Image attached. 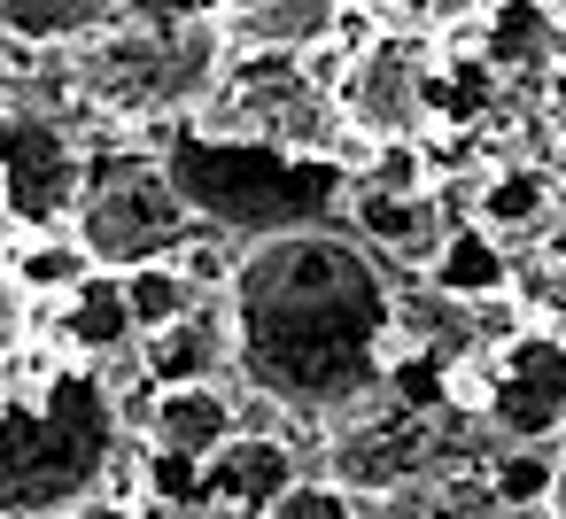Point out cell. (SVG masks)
Instances as JSON below:
<instances>
[{"label":"cell","mask_w":566,"mask_h":519,"mask_svg":"<svg viewBox=\"0 0 566 519\" xmlns=\"http://www.w3.org/2000/svg\"><path fill=\"white\" fill-rule=\"evenodd\" d=\"M465 32H473V55H481L496 78H520V71H535L543 55H558V17L543 9V0H489Z\"/></svg>","instance_id":"5bb4252c"},{"label":"cell","mask_w":566,"mask_h":519,"mask_svg":"<svg viewBox=\"0 0 566 519\" xmlns=\"http://www.w3.org/2000/svg\"><path fill=\"white\" fill-rule=\"evenodd\" d=\"M427 71H434L427 32H373L334 78L342 125L365 140H419L427 133Z\"/></svg>","instance_id":"9c48e42d"},{"label":"cell","mask_w":566,"mask_h":519,"mask_svg":"<svg viewBox=\"0 0 566 519\" xmlns=\"http://www.w3.org/2000/svg\"><path fill=\"white\" fill-rule=\"evenodd\" d=\"M40 318H48V326H55L71 349H86V357H109V349L140 341V333H133V310H125L117 272H86L78 287L48 295V303H40Z\"/></svg>","instance_id":"4fadbf2b"},{"label":"cell","mask_w":566,"mask_h":519,"mask_svg":"<svg viewBox=\"0 0 566 519\" xmlns=\"http://www.w3.org/2000/svg\"><path fill=\"white\" fill-rule=\"evenodd\" d=\"M551 202H558V179H551L543 163L512 156V163H496V171L473 187V210H465V218H481V225L504 241V233H535V225L551 218Z\"/></svg>","instance_id":"ac0fdd59"},{"label":"cell","mask_w":566,"mask_h":519,"mask_svg":"<svg viewBox=\"0 0 566 519\" xmlns=\"http://www.w3.org/2000/svg\"><path fill=\"white\" fill-rule=\"evenodd\" d=\"M125 17V0H0V40L9 47H78Z\"/></svg>","instance_id":"e0dca14e"},{"label":"cell","mask_w":566,"mask_h":519,"mask_svg":"<svg viewBox=\"0 0 566 519\" xmlns=\"http://www.w3.org/2000/svg\"><path fill=\"white\" fill-rule=\"evenodd\" d=\"M427 287L450 295V303H481V295L512 287V279H504V248H496V233H489L481 218H450L442 241L427 248Z\"/></svg>","instance_id":"9a60e30c"},{"label":"cell","mask_w":566,"mask_h":519,"mask_svg":"<svg viewBox=\"0 0 566 519\" xmlns=\"http://www.w3.org/2000/svg\"><path fill=\"white\" fill-rule=\"evenodd\" d=\"M195 125L210 133H241V140H272V148H303V156H334L342 148V109L334 86L280 47H226V71L210 86V102L195 109Z\"/></svg>","instance_id":"5b68a950"},{"label":"cell","mask_w":566,"mask_h":519,"mask_svg":"<svg viewBox=\"0 0 566 519\" xmlns=\"http://www.w3.org/2000/svg\"><path fill=\"white\" fill-rule=\"evenodd\" d=\"M489 426L504 442H551L566 426V341L527 326L489 357Z\"/></svg>","instance_id":"30bf717a"},{"label":"cell","mask_w":566,"mask_h":519,"mask_svg":"<svg viewBox=\"0 0 566 519\" xmlns=\"http://www.w3.org/2000/svg\"><path fill=\"white\" fill-rule=\"evenodd\" d=\"M264 519H365L357 511V496L342 488V480H295V488H280L272 504H264Z\"/></svg>","instance_id":"cb8c5ba5"},{"label":"cell","mask_w":566,"mask_h":519,"mask_svg":"<svg viewBox=\"0 0 566 519\" xmlns=\"http://www.w3.org/2000/svg\"><path fill=\"white\" fill-rule=\"evenodd\" d=\"M543 519H566V449H558V480H551V504H543Z\"/></svg>","instance_id":"83f0119b"},{"label":"cell","mask_w":566,"mask_h":519,"mask_svg":"<svg viewBox=\"0 0 566 519\" xmlns=\"http://www.w3.org/2000/svg\"><path fill=\"white\" fill-rule=\"evenodd\" d=\"M86 272H102L94 256H86V241L78 233H55V225H40V233H17V248H0V287H17V295H63V287H78Z\"/></svg>","instance_id":"d6986e66"},{"label":"cell","mask_w":566,"mask_h":519,"mask_svg":"<svg viewBox=\"0 0 566 519\" xmlns=\"http://www.w3.org/2000/svg\"><path fill=\"white\" fill-rule=\"evenodd\" d=\"M295 480H303V465H295L287 434H241L233 426V442L202 457V504L226 519H264V504Z\"/></svg>","instance_id":"8fae6325"},{"label":"cell","mask_w":566,"mask_h":519,"mask_svg":"<svg viewBox=\"0 0 566 519\" xmlns=\"http://www.w3.org/2000/svg\"><path fill=\"white\" fill-rule=\"evenodd\" d=\"M218 303L241 388H264L295 419H334L342 403L380 388L403 326L380 248L342 225H287L241 241Z\"/></svg>","instance_id":"6da1fadb"},{"label":"cell","mask_w":566,"mask_h":519,"mask_svg":"<svg viewBox=\"0 0 566 519\" xmlns=\"http://www.w3.org/2000/svg\"><path fill=\"white\" fill-rule=\"evenodd\" d=\"M442 403V395H434ZM434 403H419V395H403L396 380H380V388H365L357 403H342L334 419H326V480H342L349 496H380V488H403V480H419V473H450V465H434L442 457V434H450V419H434Z\"/></svg>","instance_id":"8992f818"},{"label":"cell","mask_w":566,"mask_h":519,"mask_svg":"<svg viewBox=\"0 0 566 519\" xmlns=\"http://www.w3.org/2000/svg\"><path fill=\"white\" fill-rule=\"evenodd\" d=\"M55 519H140V504H125V496H109V488H94V496H78V504H63Z\"/></svg>","instance_id":"4316f807"},{"label":"cell","mask_w":566,"mask_h":519,"mask_svg":"<svg viewBox=\"0 0 566 519\" xmlns=\"http://www.w3.org/2000/svg\"><path fill=\"white\" fill-rule=\"evenodd\" d=\"M342 24V0H249L226 17V47H280V55H311L326 47Z\"/></svg>","instance_id":"2e32d148"},{"label":"cell","mask_w":566,"mask_h":519,"mask_svg":"<svg viewBox=\"0 0 566 519\" xmlns=\"http://www.w3.org/2000/svg\"><path fill=\"white\" fill-rule=\"evenodd\" d=\"M164 179L179 187V202L202 218V233H287V225H326L342 218L357 171L349 156H303V148H272V140H241V133H210L195 117H179V133L164 140Z\"/></svg>","instance_id":"3957f363"},{"label":"cell","mask_w":566,"mask_h":519,"mask_svg":"<svg viewBox=\"0 0 566 519\" xmlns=\"http://www.w3.org/2000/svg\"><path fill=\"white\" fill-rule=\"evenodd\" d=\"M117 287H125V310H133V333H164V326H179L202 295H195V279L179 272V256H156V264H133V272H117Z\"/></svg>","instance_id":"44dd1931"},{"label":"cell","mask_w":566,"mask_h":519,"mask_svg":"<svg viewBox=\"0 0 566 519\" xmlns=\"http://www.w3.org/2000/svg\"><path fill=\"white\" fill-rule=\"evenodd\" d=\"M481 473H489V496H496V504H512V511H543V504H551V480H558V457H551L543 442H512V449L489 457Z\"/></svg>","instance_id":"7402d4cb"},{"label":"cell","mask_w":566,"mask_h":519,"mask_svg":"<svg viewBox=\"0 0 566 519\" xmlns=\"http://www.w3.org/2000/svg\"><path fill=\"white\" fill-rule=\"evenodd\" d=\"M179 272L195 279V295H226V279H233V248H226V241H202V233H195V241L179 248Z\"/></svg>","instance_id":"d4e9b609"},{"label":"cell","mask_w":566,"mask_h":519,"mask_svg":"<svg viewBox=\"0 0 566 519\" xmlns=\"http://www.w3.org/2000/svg\"><path fill=\"white\" fill-rule=\"evenodd\" d=\"M71 233L86 241V256L102 272H133V264L179 256L202 233V218L179 202V187L164 179L156 156H133L117 171H86V202H78Z\"/></svg>","instance_id":"52a82bcc"},{"label":"cell","mask_w":566,"mask_h":519,"mask_svg":"<svg viewBox=\"0 0 566 519\" xmlns=\"http://www.w3.org/2000/svg\"><path fill=\"white\" fill-rule=\"evenodd\" d=\"M465 318H473V349L481 357H496V349H512L527 326H535V310L520 303V287H496V295H481V303H465Z\"/></svg>","instance_id":"603a6c76"},{"label":"cell","mask_w":566,"mask_h":519,"mask_svg":"<svg viewBox=\"0 0 566 519\" xmlns=\"http://www.w3.org/2000/svg\"><path fill=\"white\" fill-rule=\"evenodd\" d=\"M249 9V0H125V17L140 24H187V17H233Z\"/></svg>","instance_id":"484cf974"},{"label":"cell","mask_w":566,"mask_h":519,"mask_svg":"<svg viewBox=\"0 0 566 519\" xmlns=\"http://www.w3.org/2000/svg\"><path fill=\"white\" fill-rule=\"evenodd\" d=\"M86 202V148L32 102H0V210L17 233L71 225Z\"/></svg>","instance_id":"ba28073f"},{"label":"cell","mask_w":566,"mask_h":519,"mask_svg":"<svg viewBox=\"0 0 566 519\" xmlns=\"http://www.w3.org/2000/svg\"><path fill=\"white\" fill-rule=\"evenodd\" d=\"M226 357H233V341H226V303H218V318H202V303H195L179 326L140 333V364H148L156 388H164V380H210Z\"/></svg>","instance_id":"ffe728a7"},{"label":"cell","mask_w":566,"mask_h":519,"mask_svg":"<svg viewBox=\"0 0 566 519\" xmlns=\"http://www.w3.org/2000/svg\"><path fill=\"white\" fill-rule=\"evenodd\" d=\"M481 519H535V511H512V504H489Z\"/></svg>","instance_id":"f1b7e54d"},{"label":"cell","mask_w":566,"mask_h":519,"mask_svg":"<svg viewBox=\"0 0 566 519\" xmlns=\"http://www.w3.org/2000/svg\"><path fill=\"white\" fill-rule=\"evenodd\" d=\"M78 94L125 125L140 117H195L226 71V17H187V24H140L117 17L109 32L78 40Z\"/></svg>","instance_id":"277c9868"},{"label":"cell","mask_w":566,"mask_h":519,"mask_svg":"<svg viewBox=\"0 0 566 519\" xmlns=\"http://www.w3.org/2000/svg\"><path fill=\"white\" fill-rule=\"evenodd\" d=\"M125 449L109 357L71 341L0 349V519H55L94 496Z\"/></svg>","instance_id":"7a4b0ae2"},{"label":"cell","mask_w":566,"mask_h":519,"mask_svg":"<svg viewBox=\"0 0 566 519\" xmlns=\"http://www.w3.org/2000/svg\"><path fill=\"white\" fill-rule=\"evenodd\" d=\"M233 388H218V380H164V388H148V449H171V457H187V465H202L210 449H226L233 442Z\"/></svg>","instance_id":"7c38bea8"}]
</instances>
